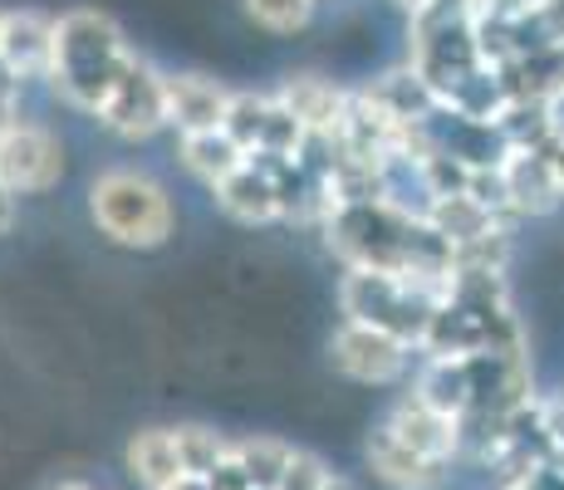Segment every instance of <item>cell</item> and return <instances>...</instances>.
<instances>
[{
    "instance_id": "cell-6",
    "label": "cell",
    "mask_w": 564,
    "mask_h": 490,
    "mask_svg": "<svg viewBox=\"0 0 564 490\" xmlns=\"http://www.w3.org/2000/svg\"><path fill=\"white\" fill-rule=\"evenodd\" d=\"M334 363H339V373L359 378V383H393V378L403 373L408 353L388 329L354 319L349 329L334 339Z\"/></svg>"
},
{
    "instance_id": "cell-1",
    "label": "cell",
    "mask_w": 564,
    "mask_h": 490,
    "mask_svg": "<svg viewBox=\"0 0 564 490\" xmlns=\"http://www.w3.org/2000/svg\"><path fill=\"white\" fill-rule=\"evenodd\" d=\"M133 54H128L118 25L99 10H74V15L54 20V69L50 79L59 84L74 104L99 113L113 84L128 74Z\"/></svg>"
},
{
    "instance_id": "cell-5",
    "label": "cell",
    "mask_w": 564,
    "mask_h": 490,
    "mask_svg": "<svg viewBox=\"0 0 564 490\" xmlns=\"http://www.w3.org/2000/svg\"><path fill=\"white\" fill-rule=\"evenodd\" d=\"M167 123L182 128V138L197 133H221L231 123L236 98L206 74H167Z\"/></svg>"
},
{
    "instance_id": "cell-9",
    "label": "cell",
    "mask_w": 564,
    "mask_h": 490,
    "mask_svg": "<svg viewBox=\"0 0 564 490\" xmlns=\"http://www.w3.org/2000/svg\"><path fill=\"white\" fill-rule=\"evenodd\" d=\"M123 461H128V476L143 490H172L187 476V461H182V446H177V432L172 427L138 432V437L128 442Z\"/></svg>"
},
{
    "instance_id": "cell-12",
    "label": "cell",
    "mask_w": 564,
    "mask_h": 490,
    "mask_svg": "<svg viewBox=\"0 0 564 490\" xmlns=\"http://www.w3.org/2000/svg\"><path fill=\"white\" fill-rule=\"evenodd\" d=\"M172 490H216V481H212V476H182Z\"/></svg>"
},
{
    "instance_id": "cell-13",
    "label": "cell",
    "mask_w": 564,
    "mask_h": 490,
    "mask_svg": "<svg viewBox=\"0 0 564 490\" xmlns=\"http://www.w3.org/2000/svg\"><path fill=\"white\" fill-rule=\"evenodd\" d=\"M54 490H94V481H84V476H64Z\"/></svg>"
},
{
    "instance_id": "cell-2",
    "label": "cell",
    "mask_w": 564,
    "mask_h": 490,
    "mask_svg": "<svg viewBox=\"0 0 564 490\" xmlns=\"http://www.w3.org/2000/svg\"><path fill=\"white\" fill-rule=\"evenodd\" d=\"M89 216L113 246L158 250L172 236V196L148 172L113 167L89 187Z\"/></svg>"
},
{
    "instance_id": "cell-10",
    "label": "cell",
    "mask_w": 564,
    "mask_h": 490,
    "mask_svg": "<svg viewBox=\"0 0 564 490\" xmlns=\"http://www.w3.org/2000/svg\"><path fill=\"white\" fill-rule=\"evenodd\" d=\"M177 432V446H182V461H187V476H216L226 461H231V442L216 437L212 427H172Z\"/></svg>"
},
{
    "instance_id": "cell-4",
    "label": "cell",
    "mask_w": 564,
    "mask_h": 490,
    "mask_svg": "<svg viewBox=\"0 0 564 490\" xmlns=\"http://www.w3.org/2000/svg\"><path fill=\"white\" fill-rule=\"evenodd\" d=\"M99 118L123 138L158 133V128L167 123V84H162V74H153L143 59H133L123 79L113 84V94L104 98Z\"/></svg>"
},
{
    "instance_id": "cell-11",
    "label": "cell",
    "mask_w": 564,
    "mask_h": 490,
    "mask_svg": "<svg viewBox=\"0 0 564 490\" xmlns=\"http://www.w3.org/2000/svg\"><path fill=\"white\" fill-rule=\"evenodd\" d=\"M310 6L314 0H251V15L270 30H295L310 20Z\"/></svg>"
},
{
    "instance_id": "cell-8",
    "label": "cell",
    "mask_w": 564,
    "mask_h": 490,
    "mask_svg": "<svg viewBox=\"0 0 564 490\" xmlns=\"http://www.w3.org/2000/svg\"><path fill=\"white\" fill-rule=\"evenodd\" d=\"M368 466H373L378 481L393 490H442L452 476L447 461H432V456L412 451V446L398 442L388 427H378L373 437H368Z\"/></svg>"
},
{
    "instance_id": "cell-14",
    "label": "cell",
    "mask_w": 564,
    "mask_h": 490,
    "mask_svg": "<svg viewBox=\"0 0 564 490\" xmlns=\"http://www.w3.org/2000/svg\"><path fill=\"white\" fill-rule=\"evenodd\" d=\"M329 490H349V486H344V481H334V486H329Z\"/></svg>"
},
{
    "instance_id": "cell-7",
    "label": "cell",
    "mask_w": 564,
    "mask_h": 490,
    "mask_svg": "<svg viewBox=\"0 0 564 490\" xmlns=\"http://www.w3.org/2000/svg\"><path fill=\"white\" fill-rule=\"evenodd\" d=\"M0 69L10 79H40L54 69V20L35 10L0 15Z\"/></svg>"
},
{
    "instance_id": "cell-3",
    "label": "cell",
    "mask_w": 564,
    "mask_h": 490,
    "mask_svg": "<svg viewBox=\"0 0 564 490\" xmlns=\"http://www.w3.org/2000/svg\"><path fill=\"white\" fill-rule=\"evenodd\" d=\"M64 177V148L50 128L40 123H10L0 133V192H50Z\"/></svg>"
}]
</instances>
